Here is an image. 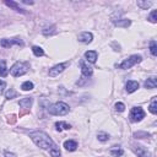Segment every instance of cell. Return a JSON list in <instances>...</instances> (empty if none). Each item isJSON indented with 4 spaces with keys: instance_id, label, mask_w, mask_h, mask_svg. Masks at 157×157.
I'll use <instances>...</instances> for the list:
<instances>
[{
    "instance_id": "obj_17",
    "label": "cell",
    "mask_w": 157,
    "mask_h": 157,
    "mask_svg": "<svg viewBox=\"0 0 157 157\" xmlns=\"http://www.w3.org/2000/svg\"><path fill=\"white\" fill-rule=\"evenodd\" d=\"M5 4H6L7 6L12 7V9H13L15 11H17V12H22V13H25V12H26V11H25L23 9H21V7H20V5H18V4H16L15 1H11V0H10V1H9V0H5Z\"/></svg>"
},
{
    "instance_id": "obj_20",
    "label": "cell",
    "mask_w": 157,
    "mask_h": 157,
    "mask_svg": "<svg viewBox=\"0 0 157 157\" xmlns=\"http://www.w3.org/2000/svg\"><path fill=\"white\" fill-rule=\"evenodd\" d=\"M117 26H120V27H128V26H130V20H126V18H121V20H119V21H113Z\"/></svg>"
},
{
    "instance_id": "obj_13",
    "label": "cell",
    "mask_w": 157,
    "mask_h": 157,
    "mask_svg": "<svg viewBox=\"0 0 157 157\" xmlns=\"http://www.w3.org/2000/svg\"><path fill=\"white\" fill-rule=\"evenodd\" d=\"M157 86V78L156 76H151L145 81V87L146 88H156Z\"/></svg>"
},
{
    "instance_id": "obj_26",
    "label": "cell",
    "mask_w": 157,
    "mask_h": 157,
    "mask_svg": "<svg viewBox=\"0 0 157 157\" xmlns=\"http://www.w3.org/2000/svg\"><path fill=\"white\" fill-rule=\"evenodd\" d=\"M152 5V1H137V6H140L144 10H147V7H150Z\"/></svg>"
},
{
    "instance_id": "obj_4",
    "label": "cell",
    "mask_w": 157,
    "mask_h": 157,
    "mask_svg": "<svg viewBox=\"0 0 157 157\" xmlns=\"http://www.w3.org/2000/svg\"><path fill=\"white\" fill-rule=\"evenodd\" d=\"M141 55H137V54H135V55H131V56H129V58H126L125 60H123V63H120L119 65H118V67L119 69H123V70H126V69H130V67H132L134 65H136L137 63H140L141 61Z\"/></svg>"
},
{
    "instance_id": "obj_25",
    "label": "cell",
    "mask_w": 157,
    "mask_h": 157,
    "mask_svg": "<svg viewBox=\"0 0 157 157\" xmlns=\"http://www.w3.org/2000/svg\"><path fill=\"white\" fill-rule=\"evenodd\" d=\"M17 96V92L13 90V88H10L6 93H5V97H6V99H12L13 97H16Z\"/></svg>"
},
{
    "instance_id": "obj_24",
    "label": "cell",
    "mask_w": 157,
    "mask_h": 157,
    "mask_svg": "<svg viewBox=\"0 0 157 157\" xmlns=\"http://www.w3.org/2000/svg\"><path fill=\"white\" fill-rule=\"evenodd\" d=\"M150 52L153 56L157 55V44H156L155 40H151V43H150Z\"/></svg>"
},
{
    "instance_id": "obj_1",
    "label": "cell",
    "mask_w": 157,
    "mask_h": 157,
    "mask_svg": "<svg viewBox=\"0 0 157 157\" xmlns=\"http://www.w3.org/2000/svg\"><path fill=\"white\" fill-rule=\"evenodd\" d=\"M29 137L32 139V141L38 146L40 147L42 150H48L50 151L53 147H55L56 145L54 144V141L43 131H33L29 134Z\"/></svg>"
},
{
    "instance_id": "obj_3",
    "label": "cell",
    "mask_w": 157,
    "mask_h": 157,
    "mask_svg": "<svg viewBox=\"0 0 157 157\" xmlns=\"http://www.w3.org/2000/svg\"><path fill=\"white\" fill-rule=\"evenodd\" d=\"M27 70H28V65H27V63L17 61V63H15V64L12 65V67L10 69V72H11L12 76L18 77V76L25 75V74L27 72Z\"/></svg>"
},
{
    "instance_id": "obj_22",
    "label": "cell",
    "mask_w": 157,
    "mask_h": 157,
    "mask_svg": "<svg viewBox=\"0 0 157 157\" xmlns=\"http://www.w3.org/2000/svg\"><path fill=\"white\" fill-rule=\"evenodd\" d=\"M32 52H33V54H34L36 56H43V55H44V50H43L40 47H38V45L32 47Z\"/></svg>"
},
{
    "instance_id": "obj_10",
    "label": "cell",
    "mask_w": 157,
    "mask_h": 157,
    "mask_svg": "<svg viewBox=\"0 0 157 157\" xmlns=\"http://www.w3.org/2000/svg\"><path fill=\"white\" fill-rule=\"evenodd\" d=\"M81 72H82V78H85V77H90L92 75L93 70H92V67H90L85 63H81Z\"/></svg>"
},
{
    "instance_id": "obj_5",
    "label": "cell",
    "mask_w": 157,
    "mask_h": 157,
    "mask_svg": "<svg viewBox=\"0 0 157 157\" xmlns=\"http://www.w3.org/2000/svg\"><path fill=\"white\" fill-rule=\"evenodd\" d=\"M130 120L132 123H137V121H141L144 118H145V112L141 107H134L130 112V115H129Z\"/></svg>"
},
{
    "instance_id": "obj_18",
    "label": "cell",
    "mask_w": 157,
    "mask_h": 157,
    "mask_svg": "<svg viewBox=\"0 0 157 157\" xmlns=\"http://www.w3.org/2000/svg\"><path fill=\"white\" fill-rule=\"evenodd\" d=\"M148 109H150V112H151L152 114H156V113H157V98H156V97L152 98V102L150 103Z\"/></svg>"
},
{
    "instance_id": "obj_31",
    "label": "cell",
    "mask_w": 157,
    "mask_h": 157,
    "mask_svg": "<svg viewBox=\"0 0 157 157\" xmlns=\"http://www.w3.org/2000/svg\"><path fill=\"white\" fill-rule=\"evenodd\" d=\"M6 87V82L5 81H2V80H0V94L4 92V88Z\"/></svg>"
},
{
    "instance_id": "obj_27",
    "label": "cell",
    "mask_w": 157,
    "mask_h": 157,
    "mask_svg": "<svg viewBox=\"0 0 157 157\" xmlns=\"http://www.w3.org/2000/svg\"><path fill=\"white\" fill-rule=\"evenodd\" d=\"M49 153H50V156H52V157H60V150H59V147H58V146L53 147V148L49 151Z\"/></svg>"
},
{
    "instance_id": "obj_2",
    "label": "cell",
    "mask_w": 157,
    "mask_h": 157,
    "mask_svg": "<svg viewBox=\"0 0 157 157\" xmlns=\"http://www.w3.org/2000/svg\"><path fill=\"white\" fill-rule=\"evenodd\" d=\"M48 112L53 115H65L70 112V107L64 102H56L48 108Z\"/></svg>"
},
{
    "instance_id": "obj_7",
    "label": "cell",
    "mask_w": 157,
    "mask_h": 157,
    "mask_svg": "<svg viewBox=\"0 0 157 157\" xmlns=\"http://www.w3.org/2000/svg\"><path fill=\"white\" fill-rule=\"evenodd\" d=\"M13 44H17V45H23V43H22V40H20V39H17V38H15V39H1L0 40V45L1 47H4V48H10V47H12Z\"/></svg>"
},
{
    "instance_id": "obj_12",
    "label": "cell",
    "mask_w": 157,
    "mask_h": 157,
    "mask_svg": "<svg viewBox=\"0 0 157 157\" xmlns=\"http://www.w3.org/2000/svg\"><path fill=\"white\" fill-rule=\"evenodd\" d=\"M125 87H126V92L128 93H132L139 88V83L136 81H128Z\"/></svg>"
},
{
    "instance_id": "obj_23",
    "label": "cell",
    "mask_w": 157,
    "mask_h": 157,
    "mask_svg": "<svg viewBox=\"0 0 157 157\" xmlns=\"http://www.w3.org/2000/svg\"><path fill=\"white\" fill-rule=\"evenodd\" d=\"M21 88H22V91H31V90H33V83L31 81H26L21 85Z\"/></svg>"
},
{
    "instance_id": "obj_16",
    "label": "cell",
    "mask_w": 157,
    "mask_h": 157,
    "mask_svg": "<svg viewBox=\"0 0 157 157\" xmlns=\"http://www.w3.org/2000/svg\"><path fill=\"white\" fill-rule=\"evenodd\" d=\"M32 102H33V99H32L31 97H26V98L20 99L18 104H20V107H22V108H31Z\"/></svg>"
},
{
    "instance_id": "obj_28",
    "label": "cell",
    "mask_w": 157,
    "mask_h": 157,
    "mask_svg": "<svg viewBox=\"0 0 157 157\" xmlns=\"http://www.w3.org/2000/svg\"><path fill=\"white\" fill-rule=\"evenodd\" d=\"M97 137H98L99 141L104 142V141H107V140L109 139V135H108L107 132H98V134H97Z\"/></svg>"
},
{
    "instance_id": "obj_8",
    "label": "cell",
    "mask_w": 157,
    "mask_h": 157,
    "mask_svg": "<svg viewBox=\"0 0 157 157\" xmlns=\"http://www.w3.org/2000/svg\"><path fill=\"white\" fill-rule=\"evenodd\" d=\"M77 39H78V42H81V43H83V44H88V43L92 42L93 36H92V33H90V32H82V33L78 34Z\"/></svg>"
},
{
    "instance_id": "obj_30",
    "label": "cell",
    "mask_w": 157,
    "mask_h": 157,
    "mask_svg": "<svg viewBox=\"0 0 157 157\" xmlns=\"http://www.w3.org/2000/svg\"><path fill=\"white\" fill-rule=\"evenodd\" d=\"M115 110L117 112H124V109H125V104L124 103H121V102H118V103H115Z\"/></svg>"
},
{
    "instance_id": "obj_29",
    "label": "cell",
    "mask_w": 157,
    "mask_h": 157,
    "mask_svg": "<svg viewBox=\"0 0 157 157\" xmlns=\"http://www.w3.org/2000/svg\"><path fill=\"white\" fill-rule=\"evenodd\" d=\"M148 20H150L152 23H156V22H157V11H156V10L151 11V13H150V16H148Z\"/></svg>"
},
{
    "instance_id": "obj_19",
    "label": "cell",
    "mask_w": 157,
    "mask_h": 157,
    "mask_svg": "<svg viewBox=\"0 0 157 157\" xmlns=\"http://www.w3.org/2000/svg\"><path fill=\"white\" fill-rule=\"evenodd\" d=\"M7 74H9V70H7L6 63L5 61H1L0 63V76L5 77V76H7Z\"/></svg>"
},
{
    "instance_id": "obj_9",
    "label": "cell",
    "mask_w": 157,
    "mask_h": 157,
    "mask_svg": "<svg viewBox=\"0 0 157 157\" xmlns=\"http://www.w3.org/2000/svg\"><path fill=\"white\" fill-rule=\"evenodd\" d=\"M134 151L139 157H150V152L144 146H134Z\"/></svg>"
},
{
    "instance_id": "obj_21",
    "label": "cell",
    "mask_w": 157,
    "mask_h": 157,
    "mask_svg": "<svg viewBox=\"0 0 157 157\" xmlns=\"http://www.w3.org/2000/svg\"><path fill=\"white\" fill-rule=\"evenodd\" d=\"M110 153H112L113 156H115V157H119V156H121V155L124 153V151H123V148H120L119 146H114V147L110 150Z\"/></svg>"
},
{
    "instance_id": "obj_11",
    "label": "cell",
    "mask_w": 157,
    "mask_h": 157,
    "mask_svg": "<svg viewBox=\"0 0 157 157\" xmlns=\"http://www.w3.org/2000/svg\"><path fill=\"white\" fill-rule=\"evenodd\" d=\"M85 58H86L87 61L94 64L96 60H97V52H94V50H88V52L85 53Z\"/></svg>"
},
{
    "instance_id": "obj_6",
    "label": "cell",
    "mask_w": 157,
    "mask_h": 157,
    "mask_svg": "<svg viewBox=\"0 0 157 157\" xmlns=\"http://www.w3.org/2000/svg\"><path fill=\"white\" fill-rule=\"evenodd\" d=\"M69 64H70V61H66V63H63V64H56V65H54L52 69H49V76H50V77H55V76H58L59 74H61V72L69 66Z\"/></svg>"
},
{
    "instance_id": "obj_15",
    "label": "cell",
    "mask_w": 157,
    "mask_h": 157,
    "mask_svg": "<svg viewBox=\"0 0 157 157\" xmlns=\"http://www.w3.org/2000/svg\"><path fill=\"white\" fill-rule=\"evenodd\" d=\"M64 147L67 150V151H75L77 148V142L74 141V140H66L64 142Z\"/></svg>"
},
{
    "instance_id": "obj_14",
    "label": "cell",
    "mask_w": 157,
    "mask_h": 157,
    "mask_svg": "<svg viewBox=\"0 0 157 157\" xmlns=\"http://www.w3.org/2000/svg\"><path fill=\"white\" fill-rule=\"evenodd\" d=\"M71 128L70 124H67L66 121H56L55 123V129L56 131H63V130H69Z\"/></svg>"
}]
</instances>
